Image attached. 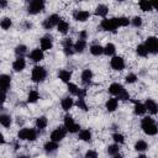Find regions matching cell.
Masks as SVG:
<instances>
[{
  "label": "cell",
  "instance_id": "cell-1",
  "mask_svg": "<svg viewBox=\"0 0 158 158\" xmlns=\"http://www.w3.org/2000/svg\"><path fill=\"white\" fill-rule=\"evenodd\" d=\"M141 127H142V130L144 131V133H147V135H149V136L156 135V133H157V131H158V128H157V125H156L154 120H153L152 117H149V116H147V117L142 118Z\"/></svg>",
  "mask_w": 158,
  "mask_h": 158
},
{
  "label": "cell",
  "instance_id": "cell-2",
  "mask_svg": "<svg viewBox=\"0 0 158 158\" xmlns=\"http://www.w3.org/2000/svg\"><path fill=\"white\" fill-rule=\"evenodd\" d=\"M47 77V72L43 67H35L32 69V74H31V78L35 83H40V81H43Z\"/></svg>",
  "mask_w": 158,
  "mask_h": 158
},
{
  "label": "cell",
  "instance_id": "cell-3",
  "mask_svg": "<svg viewBox=\"0 0 158 158\" xmlns=\"http://www.w3.org/2000/svg\"><path fill=\"white\" fill-rule=\"evenodd\" d=\"M19 138L20 139H27V141H35L37 137V132L33 128H22L19 131Z\"/></svg>",
  "mask_w": 158,
  "mask_h": 158
},
{
  "label": "cell",
  "instance_id": "cell-4",
  "mask_svg": "<svg viewBox=\"0 0 158 158\" xmlns=\"http://www.w3.org/2000/svg\"><path fill=\"white\" fill-rule=\"evenodd\" d=\"M43 9H44V1H42V0H33V1H31L28 4L27 11H28V14L36 15V14L41 12Z\"/></svg>",
  "mask_w": 158,
  "mask_h": 158
},
{
  "label": "cell",
  "instance_id": "cell-5",
  "mask_svg": "<svg viewBox=\"0 0 158 158\" xmlns=\"http://www.w3.org/2000/svg\"><path fill=\"white\" fill-rule=\"evenodd\" d=\"M59 21H60V17H59L58 15L53 14V15L48 16V17H47V19H46V20L43 21V27H44L46 30H51L52 27L57 26Z\"/></svg>",
  "mask_w": 158,
  "mask_h": 158
},
{
  "label": "cell",
  "instance_id": "cell-6",
  "mask_svg": "<svg viewBox=\"0 0 158 158\" xmlns=\"http://www.w3.org/2000/svg\"><path fill=\"white\" fill-rule=\"evenodd\" d=\"M144 47L147 48L148 53H157L158 52V40L156 37H148L146 40V43H144Z\"/></svg>",
  "mask_w": 158,
  "mask_h": 158
},
{
  "label": "cell",
  "instance_id": "cell-7",
  "mask_svg": "<svg viewBox=\"0 0 158 158\" xmlns=\"http://www.w3.org/2000/svg\"><path fill=\"white\" fill-rule=\"evenodd\" d=\"M64 126H65V130L67 131H69V132H72V133H75V132H78L79 131V125H77V123H74V120L69 116V115H67L65 117H64Z\"/></svg>",
  "mask_w": 158,
  "mask_h": 158
},
{
  "label": "cell",
  "instance_id": "cell-8",
  "mask_svg": "<svg viewBox=\"0 0 158 158\" xmlns=\"http://www.w3.org/2000/svg\"><path fill=\"white\" fill-rule=\"evenodd\" d=\"M101 28L105 31H110V32H115L117 30V25L115 19H105L101 21Z\"/></svg>",
  "mask_w": 158,
  "mask_h": 158
},
{
  "label": "cell",
  "instance_id": "cell-9",
  "mask_svg": "<svg viewBox=\"0 0 158 158\" xmlns=\"http://www.w3.org/2000/svg\"><path fill=\"white\" fill-rule=\"evenodd\" d=\"M65 132H67L65 127H58V128H56V130L51 133V141H53V142H59V141H62V139L65 137Z\"/></svg>",
  "mask_w": 158,
  "mask_h": 158
},
{
  "label": "cell",
  "instance_id": "cell-10",
  "mask_svg": "<svg viewBox=\"0 0 158 158\" xmlns=\"http://www.w3.org/2000/svg\"><path fill=\"white\" fill-rule=\"evenodd\" d=\"M110 64H111V68L115 70H122L125 68V62L121 57H112Z\"/></svg>",
  "mask_w": 158,
  "mask_h": 158
},
{
  "label": "cell",
  "instance_id": "cell-11",
  "mask_svg": "<svg viewBox=\"0 0 158 158\" xmlns=\"http://www.w3.org/2000/svg\"><path fill=\"white\" fill-rule=\"evenodd\" d=\"M10 83H11V79L9 75H6V74L0 75V90L6 93V90L10 88Z\"/></svg>",
  "mask_w": 158,
  "mask_h": 158
},
{
  "label": "cell",
  "instance_id": "cell-12",
  "mask_svg": "<svg viewBox=\"0 0 158 158\" xmlns=\"http://www.w3.org/2000/svg\"><path fill=\"white\" fill-rule=\"evenodd\" d=\"M90 17V14H89V11H85V10H77L75 12H74V19L77 20V21H86Z\"/></svg>",
  "mask_w": 158,
  "mask_h": 158
},
{
  "label": "cell",
  "instance_id": "cell-13",
  "mask_svg": "<svg viewBox=\"0 0 158 158\" xmlns=\"http://www.w3.org/2000/svg\"><path fill=\"white\" fill-rule=\"evenodd\" d=\"M30 57H31V59H32L33 62H41V60L43 59L44 54H43V51H42V49L36 48V49H33V51L31 52Z\"/></svg>",
  "mask_w": 158,
  "mask_h": 158
},
{
  "label": "cell",
  "instance_id": "cell-14",
  "mask_svg": "<svg viewBox=\"0 0 158 158\" xmlns=\"http://www.w3.org/2000/svg\"><path fill=\"white\" fill-rule=\"evenodd\" d=\"M123 90H125V88H123L121 84H118V83H114V84H111V85H110V88H109L110 94L116 95V96H117L118 94H121Z\"/></svg>",
  "mask_w": 158,
  "mask_h": 158
},
{
  "label": "cell",
  "instance_id": "cell-15",
  "mask_svg": "<svg viewBox=\"0 0 158 158\" xmlns=\"http://www.w3.org/2000/svg\"><path fill=\"white\" fill-rule=\"evenodd\" d=\"M52 48V38L49 36H44L41 38V49L42 51H47Z\"/></svg>",
  "mask_w": 158,
  "mask_h": 158
},
{
  "label": "cell",
  "instance_id": "cell-16",
  "mask_svg": "<svg viewBox=\"0 0 158 158\" xmlns=\"http://www.w3.org/2000/svg\"><path fill=\"white\" fill-rule=\"evenodd\" d=\"M25 65H26L25 59H23L22 57H19V58H17V59L14 62L12 68H14V70H15V72H21V70L25 68Z\"/></svg>",
  "mask_w": 158,
  "mask_h": 158
},
{
  "label": "cell",
  "instance_id": "cell-17",
  "mask_svg": "<svg viewBox=\"0 0 158 158\" xmlns=\"http://www.w3.org/2000/svg\"><path fill=\"white\" fill-rule=\"evenodd\" d=\"M144 107H146V110H148L151 114H153V115H156L157 114V104H156V101L154 100H152V99H148L147 101H146V105H144Z\"/></svg>",
  "mask_w": 158,
  "mask_h": 158
},
{
  "label": "cell",
  "instance_id": "cell-18",
  "mask_svg": "<svg viewBox=\"0 0 158 158\" xmlns=\"http://www.w3.org/2000/svg\"><path fill=\"white\" fill-rule=\"evenodd\" d=\"M91 79H93V72L90 69H85L83 73H81V81L88 85L91 83Z\"/></svg>",
  "mask_w": 158,
  "mask_h": 158
},
{
  "label": "cell",
  "instance_id": "cell-19",
  "mask_svg": "<svg viewBox=\"0 0 158 158\" xmlns=\"http://www.w3.org/2000/svg\"><path fill=\"white\" fill-rule=\"evenodd\" d=\"M106 109L107 111H115L117 109V99L115 98H111L106 101Z\"/></svg>",
  "mask_w": 158,
  "mask_h": 158
},
{
  "label": "cell",
  "instance_id": "cell-20",
  "mask_svg": "<svg viewBox=\"0 0 158 158\" xmlns=\"http://www.w3.org/2000/svg\"><path fill=\"white\" fill-rule=\"evenodd\" d=\"M57 28H58V31H59L60 33H67L68 30H69V23H68L67 21L60 20V21L58 22V25H57Z\"/></svg>",
  "mask_w": 158,
  "mask_h": 158
},
{
  "label": "cell",
  "instance_id": "cell-21",
  "mask_svg": "<svg viewBox=\"0 0 158 158\" xmlns=\"http://www.w3.org/2000/svg\"><path fill=\"white\" fill-rule=\"evenodd\" d=\"M85 47H86V42L84 40H78L77 43L73 46V48L75 49V52H79V53H81L85 49Z\"/></svg>",
  "mask_w": 158,
  "mask_h": 158
},
{
  "label": "cell",
  "instance_id": "cell-22",
  "mask_svg": "<svg viewBox=\"0 0 158 158\" xmlns=\"http://www.w3.org/2000/svg\"><path fill=\"white\" fill-rule=\"evenodd\" d=\"M79 139H81V141H90L91 139L90 130H81L79 132Z\"/></svg>",
  "mask_w": 158,
  "mask_h": 158
},
{
  "label": "cell",
  "instance_id": "cell-23",
  "mask_svg": "<svg viewBox=\"0 0 158 158\" xmlns=\"http://www.w3.org/2000/svg\"><path fill=\"white\" fill-rule=\"evenodd\" d=\"M109 12V9L106 5H99L96 9H95V14L98 16H106V14Z\"/></svg>",
  "mask_w": 158,
  "mask_h": 158
},
{
  "label": "cell",
  "instance_id": "cell-24",
  "mask_svg": "<svg viewBox=\"0 0 158 158\" xmlns=\"http://www.w3.org/2000/svg\"><path fill=\"white\" fill-rule=\"evenodd\" d=\"M90 52H91V54H94V56H100V54L104 53V48H102L100 44H93V46L90 47Z\"/></svg>",
  "mask_w": 158,
  "mask_h": 158
},
{
  "label": "cell",
  "instance_id": "cell-25",
  "mask_svg": "<svg viewBox=\"0 0 158 158\" xmlns=\"http://www.w3.org/2000/svg\"><path fill=\"white\" fill-rule=\"evenodd\" d=\"M70 78H72L70 72H68V70H60V72H59V79H60L62 81H64V83H69Z\"/></svg>",
  "mask_w": 158,
  "mask_h": 158
},
{
  "label": "cell",
  "instance_id": "cell-26",
  "mask_svg": "<svg viewBox=\"0 0 158 158\" xmlns=\"http://www.w3.org/2000/svg\"><path fill=\"white\" fill-rule=\"evenodd\" d=\"M72 106H73V99H72V98H64V99L62 100V109H63V110L68 111Z\"/></svg>",
  "mask_w": 158,
  "mask_h": 158
},
{
  "label": "cell",
  "instance_id": "cell-27",
  "mask_svg": "<svg viewBox=\"0 0 158 158\" xmlns=\"http://www.w3.org/2000/svg\"><path fill=\"white\" fill-rule=\"evenodd\" d=\"M47 123H48V121H47V118H46L44 116H40V117L36 120V126H37V128H40V130H43V128L47 126Z\"/></svg>",
  "mask_w": 158,
  "mask_h": 158
},
{
  "label": "cell",
  "instance_id": "cell-28",
  "mask_svg": "<svg viewBox=\"0 0 158 158\" xmlns=\"http://www.w3.org/2000/svg\"><path fill=\"white\" fill-rule=\"evenodd\" d=\"M146 112V107L144 105H142L138 101H135V114L136 115H143Z\"/></svg>",
  "mask_w": 158,
  "mask_h": 158
},
{
  "label": "cell",
  "instance_id": "cell-29",
  "mask_svg": "<svg viewBox=\"0 0 158 158\" xmlns=\"http://www.w3.org/2000/svg\"><path fill=\"white\" fill-rule=\"evenodd\" d=\"M0 123L4 127H10V125H11V117L9 115H0Z\"/></svg>",
  "mask_w": 158,
  "mask_h": 158
},
{
  "label": "cell",
  "instance_id": "cell-30",
  "mask_svg": "<svg viewBox=\"0 0 158 158\" xmlns=\"http://www.w3.org/2000/svg\"><path fill=\"white\" fill-rule=\"evenodd\" d=\"M57 148H58V143H57V142H53V141L47 142V143L44 144V149H46L47 152H54V151H57Z\"/></svg>",
  "mask_w": 158,
  "mask_h": 158
},
{
  "label": "cell",
  "instance_id": "cell-31",
  "mask_svg": "<svg viewBox=\"0 0 158 158\" xmlns=\"http://www.w3.org/2000/svg\"><path fill=\"white\" fill-rule=\"evenodd\" d=\"M11 25H12V22H11V20H10L9 17H4V19L0 21V27H1L2 30H9V28L11 27Z\"/></svg>",
  "mask_w": 158,
  "mask_h": 158
},
{
  "label": "cell",
  "instance_id": "cell-32",
  "mask_svg": "<svg viewBox=\"0 0 158 158\" xmlns=\"http://www.w3.org/2000/svg\"><path fill=\"white\" fill-rule=\"evenodd\" d=\"M115 51H116V48H115V46L112 43H107L105 46V48H104V53L106 56H112L115 53Z\"/></svg>",
  "mask_w": 158,
  "mask_h": 158
},
{
  "label": "cell",
  "instance_id": "cell-33",
  "mask_svg": "<svg viewBox=\"0 0 158 158\" xmlns=\"http://www.w3.org/2000/svg\"><path fill=\"white\" fill-rule=\"evenodd\" d=\"M115 21H116V25H117V27H120V26H127L128 23H130V20L127 19V17H116L115 19Z\"/></svg>",
  "mask_w": 158,
  "mask_h": 158
},
{
  "label": "cell",
  "instance_id": "cell-34",
  "mask_svg": "<svg viewBox=\"0 0 158 158\" xmlns=\"http://www.w3.org/2000/svg\"><path fill=\"white\" fill-rule=\"evenodd\" d=\"M38 99H40V95H38V93H37L36 90L30 91L28 98H27V101H28V102H36Z\"/></svg>",
  "mask_w": 158,
  "mask_h": 158
},
{
  "label": "cell",
  "instance_id": "cell-35",
  "mask_svg": "<svg viewBox=\"0 0 158 158\" xmlns=\"http://www.w3.org/2000/svg\"><path fill=\"white\" fill-rule=\"evenodd\" d=\"M26 52H27V48H26L25 44H19V46L15 48V53H16L19 57H22Z\"/></svg>",
  "mask_w": 158,
  "mask_h": 158
},
{
  "label": "cell",
  "instance_id": "cell-36",
  "mask_svg": "<svg viewBox=\"0 0 158 158\" xmlns=\"http://www.w3.org/2000/svg\"><path fill=\"white\" fill-rule=\"evenodd\" d=\"M139 7H141L142 11H151L153 5L151 2H148V1H139Z\"/></svg>",
  "mask_w": 158,
  "mask_h": 158
},
{
  "label": "cell",
  "instance_id": "cell-37",
  "mask_svg": "<svg viewBox=\"0 0 158 158\" xmlns=\"http://www.w3.org/2000/svg\"><path fill=\"white\" fill-rule=\"evenodd\" d=\"M136 51H137V54L141 56V57H146V56L148 54V51H147V48L144 47V44H138Z\"/></svg>",
  "mask_w": 158,
  "mask_h": 158
},
{
  "label": "cell",
  "instance_id": "cell-38",
  "mask_svg": "<svg viewBox=\"0 0 158 158\" xmlns=\"http://www.w3.org/2000/svg\"><path fill=\"white\" fill-rule=\"evenodd\" d=\"M135 149H136V151H139V152L146 151V149H147V143H146L144 141H138V142H136V144H135Z\"/></svg>",
  "mask_w": 158,
  "mask_h": 158
},
{
  "label": "cell",
  "instance_id": "cell-39",
  "mask_svg": "<svg viewBox=\"0 0 158 158\" xmlns=\"http://www.w3.org/2000/svg\"><path fill=\"white\" fill-rule=\"evenodd\" d=\"M77 105H78V107H79V109H81V110H84V111H86V110H88V105H86V102H85L84 98H79V99H78V101H77Z\"/></svg>",
  "mask_w": 158,
  "mask_h": 158
},
{
  "label": "cell",
  "instance_id": "cell-40",
  "mask_svg": "<svg viewBox=\"0 0 158 158\" xmlns=\"http://www.w3.org/2000/svg\"><path fill=\"white\" fill-rule=\"evenodd\" d=\"M118 146H116V144H112V146H109L107 147V153L109 154H111V156H116L117 153H118Z\"/></svg>",
  "mask_w": 158,
  "mask_h": 158
},
{
  "label": "cell",
  "instance_id": "cell-41",
  "mask_svg": "<svg viewBox=\"0 0 158 158\" xmlns=\"http://www.w3.org/2000/svg\"><path fill=\"white\" fill-rule=\"evenodd\" d=\"M68 90H69V93H70V94H73V95H77V94H78V90H79V88H78L75 84L68 83Z\"/></svg>",
  "mask_w": 158,
  "mask_h": 158
},
{
  "label": "cell",
  "instance_id": "cell-42",
  "mask_svg": "<svg viewBox=\"0 0 158 158\" xmlns=\"http://www.w3.org/2000/svg\"><path fill=\"white\" fill-rule=\"evenodd\" d=\"M131 23H132L135 27H139V26L142 25V19H141L139 16H136V17H133V19L131 20Z\"/></svg>",
  "mask_w": 158,
  "mask_h": 158
},
{
  "label": "cell",
  "instance_id": "cell-43",
  "mask_svg": "<svg viewBox=\"0 0 158 158\" xmlns=\"http://www.w3.org/2000/svg\"><path fill=\"white\" fill-rule=\"evenodd\" d=\"M112 138H114V141L116 142V143H123V136L121 135V133H114L112 135Z\"/></svg>",
  "mask_w": 158,
  "mask_h": 158
},
{
  "label": "cell",
  "instance_id": "cell-44",
  "mask_svg": "<svg viewBox=\"0 0 158 158\" xmlns=\"http://www.w3.org/2000/svg\"><path fill=\"white\" fill-rule=\"evenodd\" d=\"M137 80V77H136V74H133V73H130V74H127L126 75V81L127 83H135Z\"/></svg>",
  "mask_w": 158,
  "mask_h": 158
},
{
  "label": "cell",
  "instance_id": "cell-45",
  "mask_svg": "<svg viewBox=\"0 0 158 158\" xmlns=\"http://www.w3.org/2000/svg\"><path fill=\"white\" fill-rule=\"evenodd\" d=\"M117 99L126 101V100H128V99H130V95H128V93H127L126 90H123L121 94H118V95H117Z\"/></svg>",
  "mask_w": 158,
  "mask_h": 158
},
{
  "label": "cell",
  "instance_id": "cell-46",
  "mask_svg": "<svg viewBox=\"0 0 158 158\" xmlns=\"http://www.w3.org/2000/svg\"><path fill=\"white\" fill-rule=\"evenodd\" d=\"M63 48H73V42L70 38H64L63 41Z\"/></svg>",
  "mask_w": 158,
  "mask_h": 158
},
{
  "label": "cell",
  "instance_id": "cell-47",
  "mask_svg": "<svg viewBox=\"0 0 158 158\" xmlns=\"http://www.w3.org/2000/svg\"><path fill=\"white\" fill-rule=\"evenodd\" d=\"M85 158H98V153L93 149H89L86 153H85Z\"/></svg>",
  "mask_w": 158,
  "mask_h": 158
},
{
  "label": "cell",
  "instance_id": "cell-48",
  "mask_svg": "<svg viewBox=\"0 0 158 158\" xmlns=\"http://www.w3.org/2000/svg\"><path fill=\"white\" fill-rule=\"evenodd\" d=\"M5 99H6V94H5V91L0 90V104H2V102L5 101Z\"/></svg>",
  "mask_w": 158,
  "mask_h": 158
},
{
  "label": "cell",
  "instance_id": "cell-49",
  "mask_svg": "<svg viewBox=\"0 0 158 158\" xmlns=\"http://www.w3.org/2000/svg\"><path fill=\"white\" fill-rule=\"evenodd\" d=\"M85 38H86V32H85V31H81V32H80V38H79V40H84V41H85Z\"/></svg>",
  "mask_w": 158,
  "mask_h": 158
},
{
  "label": "cell",
  "instance_id": "cell-50",
  "mask_svg": "<svg viewBox=\"0 0 158 158\" xmlns=\"http://www.w3.org/2000/svg\"><path fill=\"white\" fill-rule=\"evenodd\" d=\"M6 5H7V1H5V0H0V9L6 7Z\"/></svg>",
  "mask_w": 158,
  "mask_h": 158
},
{
  "label": "cell",
  "instance_id": "cell-51",
  "mask_svg": "<svg viewBox=\"0 0 158 158\" xmlns=\"http://www.w3.org/2000/svg\"><path fill=\"white\" fill-rule=\"evenodd\" d=\"M5 143V138H4V136L0 133V144H4Z\"/></svg>",
  "mask_w": 158,
  "mask_h": 158
},
{
  "label": "cell",
  "instance_id": "cell-52",
  "mask_svg": "<svg viewBox=\"0 0 158 158\" xmlns=\"http://www.w3.org/2000/svg\"><path fill=\"white\" fill-rule=\"evenodd\" d=\"M138 158H147V157H146V156H143V154H142V156H138Z\"/></svg>",
  "mask_w": 158,
  "mask_h": 158
},
{
  "label": "cell",
  "instance_id": "cell-53",
  "mask_svg": "<svg viewBox=\"0 0 158 158\" xmlns=\"http://www.w3.org/2000/svg\"><path fill=\"white\" fill-rule=\"evenodd\" d=\"M114 158H122V157H121V156H117V154H116V156H114Z\"/></svg>",
  "mask_w": 158,
  "mask_h": 158
},
{
  "label": "cell",
  "instance_id": "cell-54",
  "mask_svg": "<svg viewBox=\"0 0 158 158\" xmlns=\"http://www.w3.org/2000/svg\"><path fill=\"white\" fill-rule=\"evenodd\" d=\"M17 158H27L26 156H21V157H17Z\"/></svg>",
  "mask_w": 158,
  "mask_h": 158
}]
</instances>
